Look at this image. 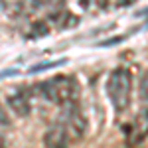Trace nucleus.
Returning a JSON list of instances; mask_svg holds the SVG:
<instances>
[{
    "label": "nucleus",
    "instance_id": "nucleus-8",
    "mask_svg": "<svg viewBox=\"0 0 148 148\" xmlns=\"http://www.w3.org/2000/svg\"><path fill=\"white\" fill-rule=\"evenodd\" d=\"M138 89H140V97H142L144 101H148V71H144V73H142Z\"/></svg>",
    "mask_w": 148,
    "mask_h": 148
},
{
    "label": "nucleus",
    "instance_id": "nucleus-6",
    "mask_svg": "<svg viewBox=\"0 0 148 148\" xmlns=\"http://www.w3.org/2000/svg\"><path fill=\"white\" fill-rule=\"evenodd\" d=\"M6 105H8V109H10L16 116H22V119L32 113V103H30V97L26 95V91H24V89H20V91L8 95Z\"/></svg>",
    "mask_w": 148,
    "mask_h": 148
},
{
    "label": "nucleus",
    "instance_id": "nucleus-14",
    "mask_svg": "<svg viewBox=\"0 0 148 148\" xmlns=\"http://www.w3.org/2000/svg\"><path fill=\"white\" fill-rule=\"evenodd\" d=\"M6 8V0H0V10H4Z\"/></svg>",
    "mask_w": 148,
    "mask_h": 148
},
{
    "label": "nucleus",
    "instance_id": "nucleus-3",
    "mask_svg": "<svg viewBox=\"0 0 148 148\" xmlns=\"http://www.w3.org/2000/svg\"><path fill=\"white\" fill-rule=\"evenodd\" d=\"M63 125L69 132V138L71 140H83L89 132V119L87 114L83 113V109L79 107V101L71 103L67 107H63Z\"/></svg>",
    "mask_w": 148,
    "mask_h": 148
},
{
    "label": "nucleus",
    "instance_id": "nucleus-9",
    "mask_svg": "<svg viewBox=\"0 0 148 148\" xmlns=\"http://www.w3.org/2000/svg\"><path fill=\"white\" fill-rule=\"evenodd\" d=\"M63 61H51V63H40V65H36V67H30V71L32 73H38V71H42V69L46 67H56V65H61Z\"/></svg>",
    "mask_w": 148,
    "mask_h": 148
},
{
    "label": "nucleus",
    "instance_id": "nucleus-4",
    "mask_svg": "<svg viewBox=\"0 0 148 148\" xmlns=\"http://www.w3.org/2000/svg\"><path fill=\"white\" fill-rule=\"evenodd\" d=\"M146 138H148V107H142L136 113L130 128H128V144L140 146Z\"/></svg>",
    "mask_w": 148,
    "mask_h": 148
},
{
    "label": "nucleus",
    "instance_id": "nucleus-12",
    "mask_svg": "<svg viewBox=\"0 0 148 148\" xmlns=\"http://www.w3.org/2000/svg\"><path fill=\"white\" fill-rule=\"evenodd\" d=\"M79 4L83 8H89V4H91V0H79Z\"/></svg>",
    "mask_w": 148,
    "mask_h": 148
},
{
    "label": "nucleus",
    "instance_id": "nucleus-2",
    "mask_svg": "<svg viewBox=\"0 0 148 148\" xmlns=\"http://www.w3.org/2000/svg\"><path fill=\"white\" fill-rule=\"evenodd\" d=\"M107 97L113 105L114 113H125L132 99V73L126 67H116L107 79Z\"/></svg>",
    "mask_w": 148,
    "mask_h": 148
},
{
    "label": "nucleus",
    "instance_id": "nucleus-13",
    "mask_svg": "<svg viewBox=\"0 0 148 148\" xmlns=\"http://www.w3.org/2000/svg\"><path fill=\"white\" fill-rule=\"evenodd\" d=\"M0 148H6V140H4L2 134H0Z\"/></svg>",
    "mask_w": 148,
    "mask_h": 148
},
{
    "label": "nucleus",
    "instance_id": "nucleus-11",
    "mask_svg": "<svg viewBox=\"0 0 148 148\" xmlns=\"http://www.w3.org/2000/svg\"><path fill=\"white\" fill-rule=\"evenodd\" d=\"M0 125H4V126L10 125V119L6 116V113H4V109H2V107H0Z\"/></svg>",
    "mask_w": 148,
    "mask_h": 148
},
{
    "label": "nucleus",
    "instance_id": "nucleus-5",
    "mask_svg": "<svg viewBox=\"0 0 148 148\" xmlns=\"http://www.w3.org/2000/svg\"><path fill=\"white\" fill-rule=\"evenodd\" d=\"M69 132L63 123H56L44 132V146L46 148H67L69 144Z\"/></svg>",
    "mask_w": 148,
    "mask_h": 148
},
{
    "label": "nucleus",
    "instance_id": "nucleus-1",
    "mask_svg": "<svg viewBox=\"0 0 148 148\" xmlns=\"http://www.w3.org/2000/svg\"><path fill=\"white\" fill-rule=\"evenodd\" d=\"M38 91L47 101L67 107L71 103L79 101L81 85L73 75H56L51 79L44 81V83H38Z\"/></svg>",
    "mask_w": 148,
    "mask_h": 148
},
{
    "label": "nucleus",
    "instance_id": "nucleus-7",
    "mask_svg": "<svg viewBox=\"0 0 148 148\" xmlns=\"http://www.w3.org/2000/svg\"><path fill=\"white\" fill-rule=\"evenodd\" d=\"M47 32H49V26H47L44 20L34 22V24H32V30H30L32 38H44V36H47Z\"/></svg>",
    "mask_w": 148,
    "mask_h": 148
},
{
    "label": "nucleus",
    "instance_id": "nucleus-10",
    "mask_svg": "<svg viewBox=\"0 0 148 148\" xmlns=\"http://www.w3.org/2000/svg\"><path fill=\"white\" fill-rule=\"evenodd\" d=\"M26 2H28V6H30L32 10H40V8H44V6H46L47 0H26Z\"/></svg>",
    "mask_w": 148,
    "mask_h": 148
}]
</instances>
